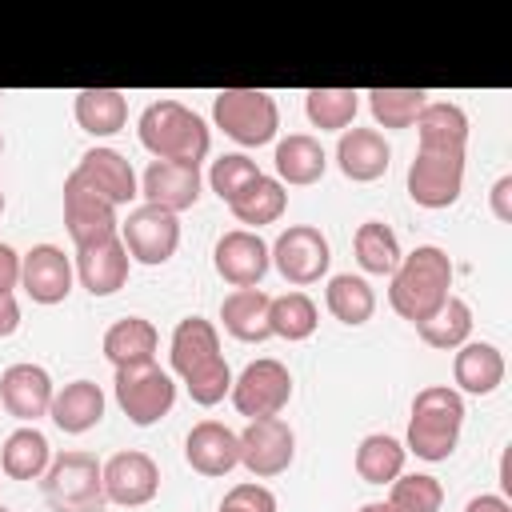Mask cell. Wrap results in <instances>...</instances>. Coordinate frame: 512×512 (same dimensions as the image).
Masks as SVG:
<instances>
[{"mask_svg": "<svg viewBox=\"0 0 512 512\" xmlns=\"http://www.w3.org/2000/svg\"><path fill=\"white\" fill-rule=\"evenodd\" d=\"M120 244L128 248L132 260L156 268V264L172 260V252L180 248V216L164 212L156 204H140L120 224Z\"/></svg>", "mask_w": 512, "mask_h": 512, "instance_id": "10", "label": "cell"}, {"mask_svg": "<svg viewBox=\"0 0 512 512\" xmlns=\"http://www.w3.org/2000/svg\"><path fill=\"white\" fill-rule=\"evenodd\" d=\"M272 164H276V180L280 184H316L328 168V152L316 136L308 132H288L284 140H276V152H272Z\"/></svg>", "mask_w": 512, "mask_h": 512, "instance_id": "24", "label": "cell"}, {"mask_svg": "<svg viewBox=\"0 0 512 512\" xmlns=\"http://www.w3.org/2000/svg\"><path fill=\"white\" fill-rule=\"evenodd\" d=\"M468 112L452 100H428L416 116V156L408 164V196L420 208H448L464 188Z\"/></svg>", "mask_w": 512, "mask_h": 512, "instance_id": "1", "label": "cell"}, {"mask_svg": "<svg viewBox=\"0 0 512 512\" xmlns=\"http://www.w3.org/2000/svg\"><path fill=\"white\" fill-rule=\"evenodd\" d=\"M140 196H144V204H156V208L180 216L184 208H192L200 200V168L152 160L140 176Z\"/></svg>", "mask_w": 512, "mask_h": 512, "instance_id": "20", "label": "cell"}, {"mask_svg": "<svg viewBox=\"0 0 512 512\" xmlns=\"http://www.w3.org/2000/svg\"><path fill=\"white\" fill-rule=\"evenodd\" d=\"M20 284V252L12 244H0V292H12Z\"/></svg>", "mask_w": 512, "mask_h": 512, "instance_id": "42", "label": "cell"}, {"mask_svg": "<svg viewBox=\"0 0 512 512\" xmlns=\"http://www.w3.org/2000/svg\"><path fill=\"white\" fill-rule=\"evenodd\" d=\"M488 204H492V216H496L500 224H508V220H512V176H500V180L492 184Z\"/></svg>", "mask_w": 512, "mask_h": 512, "instance_id": "41", "label": "cell"}, {"mask_svg": "<svg viewBox=\"0 0 512 512\" xmlns=\"http://www.w3.org/2000/svg\"><path fill=\"white\" fill-rule=\"evenodd\" d=\"M156 324L144 316H124L104 332V356L112 368H132V364H148L156 360Z\"/></svg>", "mask_w": 512, "mask_h": 512, "instance_id": "27", "label": "cell"}, {"mask_svg": "<svg viewBox=\"0 0 512 512\" xmlns=\"http://www.w3.org/2000/svg\"><path fill=\"white\" fill-rule=\"evenodd\" d=\"M136 136L156 160L192 164V168H200V160L212 148V132L204 116L180 100H152L136 120Z\"/></svg>", "mask_w": 512, "mask_h": 512, "instance_id": "4", "label": "cell"}, {"mask_svg": "<svg viewBox=\"0 0 512 512\" xmlns=\"http://www.w3.org/2000/svg\"><path fill=\"white\" fill-rule=\"evenodd\" d=\"M304 112H308L312 128L344 132L360 112V92L356 88H308L304 92Z\"/></svg>", "mask_w": 512, "mask_h": 512, "instance_id": "34", "label": "cell"}, {"mask_svg": "<svg viewBox=\"0 0 512 512\" xmlns=\"http://www.w3.org/2000/svg\"><path fill=\"white\" fill-rule=\"evenodd\" d=\"M20 328V304L12 292H0V340Z\"/></svg>", "mask_w": 512, "mask_h": 512, "instance_id": "43", "label": "cell"}, {"mask_svg": "<svg viewBox=\"0 0 512 512\" xmlns=\"http://www.w3.org/2000/svg\"><path fill=\"white\" fill-rule=\"evenodd\" d=\"M168 356H172V372L184 380L188 396L200 408H212L232 392V368H228V360L220 352V332H216L212 320L184 316L172 328Z\"/></svg>", "mask_w": 512, "mask_h": 512, "instance_id": "2", "label": "cell"}, {"mask_svg": "<svg viewBox=\"0 0 512 512\" xmlns=\"http://www.w3.org/2000/svg\"><path fill=\"white\" fill-rule=\"evenodd\" d=\"M388 504H392L396 512H440L444 488H440L436 476H424V472L396 476V480H392V492H388Z\"/></svg>", "mask_w": 512, "mask_h": 512, "instance_id": "38", "label": "cell"}, {"mask_svg": "<svg viewBox=\"0 0 512 512\" xmlns=\"http://www.w3.org/2000/svg\"><path fill=\"white\" fill-rule=\"evenodd\" d=\"M352 248H356V264L372 276H392L396 264H400V240L396 232L384 224V220H364L352 236Z\"/></svg>", "mask_w": 512, "mask_h": 512, "instance_id": "33", "label": "cell"}, {"mask_svg": "<svg viewBox=\"0 0 512 512\" xmlns=\"http://www.w3.org/2000/svg\"><path fill=\"white\" fill-rule=\"evenodd\" d=\"M464 512H512V504L504 496H496V492H480V496H472L464 504Z\"/></svg>", "mask_w": 512, "mask_h": 512, "instance_id": "44", "label": "cell"}, {"mask_svg": "<svg viewBox=\"0 0 512 512\" xmlns=\"http://www.w3.org/2000/svg\"><path fill=\"white\" fill-rule=\"evenodd\" d=\"M324 304H328V312H332L340 324L360 328V324H368L372 312H376V292H372V284H368L364 276L340 272V276L328 280V288H324Z\"/></svg>", "mask_w": 512, "mask_h": 512, "instance_id": "31", "label": "cell"}, {"mask_svg": "<svg viewBox=\"0 0 512 512\" xmlns=\"http://www.w3.org/2000/svg\"><path fill=\"white\" fill-rule=\"evenodd\" d=\"M268 252H272L276 272H280L288 284H296V288L316 284V280L328 272V264H332L328 236H324L320 228H312V224H292V228H284Z\"/></svg>", "mask_w": 512, "mask_h": 512, "instance_id": "11", "label": "cell"}, {"mask_svg": "<svg viewBox=\"0 0 512 512\" xmlns=\"http://www.w3.org/2000/svg\"><path fill=\"white\" fill-rule=\"evenodd\" d=\"M268 304L272 296L264 288H232L224 300H220V320H224V332L244 340V344H260L272 336L268 328Z\"/></svg>", "mask_w": 512, "mask_h": 512, "instance_id": "26", "label": "cell"}, {"mask_svg": "<svg viewBox=\"0 0 512 512\" xmlns=\"http://www.w3.org/2000/svg\"><path fill=\"white\" fill-rule=\"evenodd\" d=\"M72 112L88 136H116L128 124V96L120 88H80Z\"/></svg>", "mask_w": 512, "mask_h": 512, "instance_id": "29", "label": "cell"}, {"mask_svg": "<svg viewBox=\"0 0 512 512\" xmlns=\"http://www.w3.org/2000/svg\"><path fill=\"white\" fill-rule=\"evenodd\" d=\"M64 228L72 236L76 248H88L96 240H108V236H120V220H116V208L96 196L80 176L68 172L64 180Z\"/></svg>", "mask_w": 512, "mask_h": 512, "instance_id": "13", "label": "cell"}, {"mask_svg": "<svg viewBox=\"0 0 512 512\" xmlns=\"http://www.w3.org/2000/svg\"><path fill=\"white\" fill-rule=\"evenodd\" d=\"M452 376H456V392L492 396L504 384V352L496 344H488V340H464L456 348Z\"/></svg>", "mask_w": 512, "mask_h": 512, "instance_id": "23", "label": "cell"}, {"mask_svg": "<svg viewBox=\"0 0 512 512\" xmlns=\"http://www.w3.org/2000/svg\"><path fill=\"white\" fill-rule=\"evenodd\" d=\"M160 492V468L148 452L128 448L104 460V496L108 504H124V508H140L148 500H156Z\"/></svg>", "mask_w": 512, "mask_h": 512, "instance_id": "15", "label": "cell"}, {"mask_svg": "<svg viewBox=\"0 0 512 512\" xmlns=\"http://www.w3.org/2000/svg\"><path fill=\"white\" fill-rule=\"evenodd\" d=\"M416 332H420V340H424L428 348H440V352L460 348V344L472 336V308H468V300L448 296V300L440 304V312H432L424 324H416Z\"/></svg>", "mask_w": 512, "mask_h": 512, "instance_id": "35", "label": "cell"}, {"mask_svg": "<svg viewBox=\"0 0 512 512\" xmlns=\"http://www.w3.org/2000/svg\"><path fill=\"white\" fill-rule=\"evenodd\" d=\"M320 324V312L312 304V296L304 292H284V296H272L268 304V328L272 336L280 340H308Z\"/></svg>", "mask_w": 512, "mask_h": 512, "instance_id": "36", "label": "cell"}, {"mask_svg": "<svg viewBox=\"0 0 512 512\" xmlns=\"http://www.w3.org/2000/svg\"><path fill=\"white\" fill-rule=\"evenodd\" d=\"M52 512H104V464L92 452H60L40 476Z\"/></svg>", "mask_w": 512, "mask_h": 512, "instance_id": "6", "label": "cell"}, {"mask_svg": "<svg viewBox=\"0 0 512 512\" xmlns=\"http://www.w3.org/2000/svg\"><path fill=\"white\" fill-rule=\"evenodd\" d=\"M112 392H116V404L120 412L136 424V428H148L156 420H164L176 404V380L156 364H132V368H116V380H112Z\"/></svg>", "mask_w": 512, "mask_h": 512, "instance_id": "8", "label": "cell"}, {"mask_svg": "<svg viewBox=\"0 0 512 512\" xmlns=\"http://www.w3.org/2000/svg\"><path fill=\"white\" fill-rule=\"evenodd\" d=\"M0 152H4V136H0Z\"/></svg>", "mask_w": 512, "mask_h": 512, "instance_id": "47", "label": "cell"}, {"mask_svg": "<svg viewBox=\"0 0 512 512\" xmlns=\"http://www.w3.org/2000/svg\"><path fill=\"white\" fill-rule=\"evenodd\" d=\"M284 208H288L284 184H280L276 176H264V172L228 204V212H232L240 224H248V232H252V228H264V224H272V220H280Z\"/></svg>", "mask_w": 512, "mask_h": 512, "instance_id": "30", "label": "cell"}, {"mask_svg": "<svg viewBox=\"0 0 512 512\" xmlns=\"http://www.w3.org/2000/svg\"><path fill=\"white\" fill-rule=\"evenodd\" d=\"M184 460L200 476H228L240 464V436L220 420H200L184 436Z\"/></svg>", "mask_w": 512, "mask_h": 512, "instance_id": "19", "label": "cell"}, {"mask_svg": "<svg viewBox=\"0 0 512 512\" xmlns=\"http://www.w3.org/2000/svg\"><path fill=\"white\" fill-rule=\"evenodd\" d=\"M236 436H240V464L256 480H272V476L288 472V464L296 456V432L288 420H280V416L248 420V428Z\"/></svg>", "mask_w": 512, "mask_h": 512, "instance_id": "12", "label": "cell"}, {"mask_svg": "<svg viewBox=\"0 0 512 512\" xmlns=\"http://www.w3.org/2000/svg\"><path fill=\"white\" fill-rule=\"evenodd\" d=\"M452 260L436 244H420L408 256H400L396 272L388 276V304L396 316L424 324L440 304L452 296Z\"/></svg>", "mask_w": 512, "mask_h": 512, "instance_id": "3", "label": "cell"}, {"mask_svg": "<svg viewBox=\"0 0 512 512\" xmlns=\"http://www.w3.org/2000/svg\"><path fill=\"white\" fill-rule=\"evenodd\" d=\"M256 176H260V168H256V160L244 156V152H228V156L212 160V168H208V184H212V192H216L224 204H232Z\"/></svg>", "mask_w": 512, "mask_h": 512, "instance_id": "39", "label": "cell"}, {"mask_svg": "<svg viewBox=\"0 0 512 512\" xmlns=\"http://www.w3.org/2000/svg\"><path fill=\"white\" fill-rule=\"evenodd\" d=\"M404 444L388 432H372L360 440L356 448V476L364 484H392L396 476H404Z\"/></svg>", "mask_w": 512, "mask_h": 512, "instance_id": "32", "label": "cell"}, {"mask_svg": "<svg viewBox=\"0 0 512 512\" xmlns=\"http://www.w3.org/2000/svg\"><path fill=\"white\" fill-rule=\"evenodd\" d=\"M212 268L224 284L232 288H256L264 280V272L272 268V252L268 244L260 240V232H248V228H232L216 240L212 248Z\"/></svg>", "mask_w": 512, "mask_h": 512, "instance_id": "14", "label": "cell"}, {"mask_svg": "<svg viewBox=\"0 0 512 512\" xmlns=\"http://www.w3.org/2000/svg\"><path fill=\"white\" fill-rule=\"evenodd\" d=\"M216 512H276V496H272V488H264L256 480H244L224 492Z\"/></svg>", "mask_w": 512, "mask_h": 512, "instance_id": "40", "label": "cell"}, {"mask_svg": "<svg viewBox=\"0 0 512 512\" xmlns=\"http://www.w3.org/2000/svg\"><path fill=\"white\" fill-rule=\"evenodd\" d=\"M72 176H80V180H84L96 196H104L112 208L132 204V200L140 196V180H136L128 156H120L116 148H104V144L88 148V152L80 156V164L72 168Z\"/></svg>", "mask_w": 512, "mask_h": 512, "instance_id": "17", "label": "cell"}, {"mask_svg": "<svg viewBox=\"0 0 512 512\" xmlns=\"http://www.w3.org/2000/svg\"><path fill=\"white\" fill-rule=\"evenodd\" d=\"M360 512H396V508H392L388 500H372V504H364Z\"/></svg>", "mask_w": 512, "mask_h": 512, "instance_id": "45", "label": "cell"}, {"mask_svg": "<svg viewBox=\"0 0 512 512\" xmlns=\"http://www.w3.org/2000/svg\"><path fill=\"white\" fill-rule=\"evenodd\" d=\"M232 408L248 420H264V416H280L292 400V372L272 360V356H260L252 360L236 380H232Z\"/></svg>", "mask_w": 512, "mask_h": 512, "instance_id": "9", "label": "cell"}, {"mask_svg": "<svg viewBox=\"0 0 512 512\" xmlns=\"http://www.w3.org/2000/svg\"><path fill=\"white\" fill-rule=\"evenodd\" d=\"M0 212H4V192H0Z\"/></svg>", "mask_w": 512, "mask_h": 512, "instance_id": "46", "label": "cell"}, {"mask_svg": "<svg viewBox=\"0 0 512 512\" xmlns=\"http://www.w3.org/2000/svg\"><path fill=\"white\" fill-rule=\"evenodd\" d=\"M52 396H56L52 376L40 364H8L0 372V404L20 424H36L40 416H48Z\"/></svg>", "mask_w": 512, "mask_h": 512, "instance_id": "18", "label": "cell"}, {"mask_svg": "<svg viewBox=\"0 0 512 512\" xmlns=\"http://www.w3.org/2000/svg\"><path fill=\"white\" fill-rule=\"evenodd\" d=\"M48 416H52V424H56L60 432H68V436H80V432L96 428V424L104 420V392H100V384H92V380H72V384H64V388H56Z\"/></svg>", "mask_w": 512, "mask_h": 512, "instance_id": "25", "label": "cell"}, {"mask_svg": "<svg viewBox=\"0 0 512 512\" xmlns=\"http://www.w3.org/2000/svg\"><path fill=\"white\" fill-rule=\"evenodd\" d=\"M368 96V112L380 128H412L420 108L428 104L424 88H372Z\"/></svg>", "mask_w": 512, "mask_h": 512, "instance_id": "37", "label": "cell"}, {"mask_svg": "<svg viewBox=\"0 0 512 512\" xmlns=\"http://www.w3.org/2000/svg\"><path fill=\"white\" fill-rule=\"evenodd\" d=\"M48 464H52V448L36 424H20L0 448V472L8 480H40Z\"/></svg>", "mask_w": 512, "mask_h": 512, "instance_id": "28", "label": "cell"}, {"mask_svg": "<svg viewBox=\"0 0 512 512\" xmlns=\"http://www.w3.org/2000/svg\"><path fill=\"white\" fill-rule=\"evenodd\" d=\"M0 512H12V508H4V504H0Z\"/></svg>", "mask_w": 512, "mask_h": 512, "instance_id": "48", "label": "cell"}, {"mask_svg": "<svg viewBox=\"0 0 512 512\" xmlns=\"http://www.w3.org/2000/svg\"><path fill=\"white\" fill-rule=\"evenodd\" d=\"M212 120L240 148H260L276 140L280 108H276V96L264 88H220L212 96Z\"/></svg>", "mask_w": 512, "mask_h": 512, "instance_id": "7", "label": "cell"}, {"mask_svg": "<svg viewBox=\"0 0 512 512\" xmlns=\"http://www.w3.org/2000/svg\"><path fill=\"white\" fill-rule=\"evenodd\" d=\"M464 428V396L448 384H428L412 396V416H408V444L404 452H416L428 464H440L456 452Z\"/></svg>", "mask_w": 512, "mask_h": 512, "instance_id": "5", "label": "cell"}, {"mask_svg": "<svg viewBox=\"0 0 512 512\" xmlns=\"http://www.w3.org/2000/svg\"><path fill=\"white\" fill-rule=\"evenodd\" d=\"M392 148L376 128H344L336 140V164L348 180L356 184H372L388 172Z\"/></svg>", "mask_w": 512, "mask_h": 512, "instance_id": "22", "label": "cell"}, {"mask_svg": "<svg viewBox=\"0 0 512 512\" xmlns=\"http://www.w3.org/2000/svg\"><path fill=\"white\" fill-rule=\"evenodd\" d=\"M128 248L120 244V236H108V240H96L88 248H76V280L92 292V296H112L124 288L128 280Z\"/></svg>", "mask_w": 512, "mask_h": 512, "instance_id": "21", "label": "cell"}, {"mask_svg": "<svg viewBox=\"0 0 512 512\" xmlns=\"http://www.w3.org/2000/svg\"><path fill=\"white\" fill-rule=\"evenodd\" d=\"M76 280L72 260L56 244H36L20 256V288L32 296V304H60L68 300Z\"/></svg>", "mask_w": 512, "mask_h": 512, "instance_id": "16", "label": "cell"}]
</instances>
